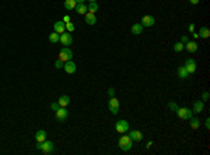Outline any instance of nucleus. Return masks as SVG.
<instances>
[{
    "instance_id": "nucleus-39",
    "label": "nucleus",
    "mask_w": 210,
    "mask_h": 155,
    "mask_svg": "<svg viewBox=\"0 0 210 155\" xmlns=\"http://www.w3.org/2000/svg\"><path fill=\"white\" fill-rule=\"evenodd\" d=\"M84 2H85V0H76V3H77V4H81V3H84Z\"/></svg>"
},
{
    "instance_id": "nucleus-36",
    "label": "nucleus",
    "mask_w": 210,
    "mask_h": 155,
    "mask_svg": "<svg viewBox=\"0 0 210 155\" xmlns=\"http://www.w3.org/2000/svg\"><path fill=\"white\" fill-rule=\"evenodd\" d=\"M63 23H70V17L69 16H65V17H63Z\"/></svg>"
},
{
    "instance_id": "nucleus-23",
    "label": "nucleus",
    "mask_w": 210,
    "mask_h": 155,
    "mask_svg": "<svg viewBox=\"0 0 210 155\" xmlns=\"http://www.w3.org/2000/svg\"><path fill=\"white\" fill-rule=\"evenodd\" d=\"M95 11H98V4H97V2H91V3L87 6V13L95 14Z\"/></svg>"
},
{
    "instance_id": "nucleus-34",
    "label": "nucleus",
    "mask_w": 210,
    "mask_h": 155,
    "mask_svg": "<svg viewBox=\"0 0 210 155\" xmlns=\"http://www.w3.org/2000/svg\"><path fill=\"white\" fill-rule=\"evenodd\" d=\"M204 126H206V129H207V130L210 129V119H209V117H207V119L204 120Z\"/></svg>"
},
{
    "instance_id": "nucleus-33",
    "label": "nucleus",
    "mask_w": 210,
    "mask_h": 155,
    "mask_svg": "<svg viewBox=\"0 0 210 155\" xmlns=\"http://www.w3.org/2000/svg\"><path fill=\"white\" fill-rule=\"evenodd\" d=\"M108 95L112 98V96L115 95V89H114V88H109V89H108Z\"/></svg>"
},
{
    "instance_id": "nucleus-29",
    "label": "nucleus",
    "mask_w": 210,
    "mask_h": 155,
    "mask_svg": "<svg viewBox=\"0 0 210 155\" xmlns=\"http://www.w3.org/2000/svg\"><path fill=\"white\" fill-rule=\"evenodd\" d=\"M63 64H65V62H62L60 59H58L55 62V67H56V69H63Z\"/></svg>"
},
{
    "instance_id": "nucleus-3",
    "label": "nucleus",
    "mask_w": 210,
    "mask_h": 155,
    "mask_svg": "<svg viewBox=\"0 0 210 155\" xmlns=\"http://www.w3.org/2000/svg\"><path fill=\"white\" fill-rule=\"evenodd\" d=\"M55 116H56V120H58V122L63 123L66 119H67L69 112H67V109H66V108H62V106H60L58 110H55Z\"/></svg>"
},
{
    "instance_id": "nucleus-25",
    "label": "nucleus",
    "mask_w": 210,
    "mask_h": 155,
    "mask_svg": "<svg viewBox=\"0 0 210 155\" xmlns=\"http://www.w3.org/2000/svg\"><path fill=\"white\" fill-rule=\"evenodd\" d=\"M76 0H65V9L66 10H74L76 7Z\"/></svg>"
},
{
    "instance_id": "nucleus-4",
    "label": "nucleus",
    "mask_w": 210,
    "mask_h": 155,
    "mask_svg": "<svg viewBox=\"0 0 210 155\" xmlns=\"http://www.w3.org/2000/svg\"><path fill=\"white\" fill-rule=\"evenodd\" d=\"M72 57H73V52L67 46H65V48H62V49H60V52H59V59L62 60V62L72 60Z\"/></svg>"
},
{
    "instance_id": "nucleus-1",
    "label": "nucleus",
    "mask_w": 210,
    "mask_h": 155,
    "mask_svg": "<svg viewBox=\"0 0 210 155\" xmlns=\"http://www.w3.org/2000/svg\"><path fill=\"white\" fill-rule=\"evenodd\" d=\"M118 144L122 151H129V150L133 147V140H132L129 135H122V137H119Z\"/></svg>"
},
{
    "instance_id": "nucleus-15",
    "label": "nucleus",
    "mask_w": 210,
    "mask_h": 155,
    "mask_svg": "<svg viewBox=\"0 0 210 155\" xmlns=\"http://www.w3.org/2000/svg\"><path fill=\"white\" fill-rule=\"evenodd\" d=\"M177 74H178V77H179V78H182V80H186L188 77L190 76L189 73H188V70L185 69V66H181L179 69L177 70Z\"/></svg>"
},
{
    "instance_id": "nucleus-7",
    "label": "nucleus",
    "mask_w": 210,
    "mask_h": 155,
    "mask_svg": "<svg viewBox=\"0 0 210 155\" xmlns=\"http://www.w3.org/2000/svg\"><path fill=\"white\" fill-rule=\"evenodd\" d=\"M53 150H55V144H53L52 141H43L41 142V151L43 152V154H52Z\"/></svg>"
},
{
    "instance_id": "nucleus-16",
    "label": "nucleus",
    "mask_w": 210,
    "mask_h": 155,
    "mask_svg": "<svg viewBox=\"0 0 210 155\" xmlns=\"http://www.w3.org/2000/svg\"><path fill=\"white\" fill-rule=\"evenodd\" d=\"M46 140V132L45 130H38L35 133V141L36 142H43Z\"/></svg>"
},
{
    "instance_id": "nucleus-5",
    "label": "nucleus",
    "mask_w": 210,
    "mask_h": 155,
    "mask_svg": "<svg viewBox=\"0 0 210 155\" xmlns=\"http://www.w3.org/2000/svg\"><path fill=\"white\" fill-rule=\"evenodd\" d=\"M108 109L112 115H118V112H119V101L118 99L112 96L108 102Z\"/></svg>"
},
{
    "instance_id": "nucleus-17",
    "label": "nucleus",
    "mask_w": 210,
    "mask_h": 155,
    "mask_svg": "<svg viewBox=\"0 0 210 155\" xmlns=\"http://www.w3.org/2000/svg\"><path fill=\"white\" fill-rule=\"evenodd\" d=\"M85 23L88 24V25H94L95 23H97V17H95V14L92 13H85Z\"/></svg>"
},
{
    "instance_id": "nucleus-37",
    "label": "nucleus",
    "mask_w": 210,
    "mask_h": 155,
    "mask_svg": "<svg viewBox=\"0 0 210 155\" xmlns=\"http://www.w3.org/2000/svg\"><path fill=\"white\" fill-rule=\"evenodd\" d=\"M188 30H189V32H193V31H195V25H193V24H190V25L188 27Z\"/></svg>"
},
{
    "instance_id": "nucleus-14",
    "label": "nucleus",
    "mask_w": 210,
    "mask_h": 155,
    "mask_svg": "<svg viewBox=\"0 0 210 155\" xmlns=\"http://www.w3.org/2000/svg\"><path fill=\"white\" fill-rule=\"evenodd\" d=\"M203 108H204V102H203V101H195V103H193V110H192V112H195V113H202V112H203Z\"/></svg>"
},
{
    "instance_id": "nucleus-22",
    "label": "nucleus",
    "mask_w": 210,
    "mask_h": 155,
    "mask_svg": "<svg viewBox=\"0 0 210 155\" xmlns=\"http://www.w3.org/2000/svg\"><path fill=\"white\" fill-rule=\"evenodd\" d=\"M74 10H76V13H77V14H85V13H87V6H85L84 3H81V4H76Z\"/></svg>"
},
{
    "instance_id": "nucleus-20",
    "label": "nucleus",
    "mask_w": 210,
    "mask_h": 155,
    "mask_svg": "<svg viewBox=\"0 0 210 155\" xmlns=\"http://www.w3.org/2000/svg\"><path fill=\"white\" fill-rule=\"evenodd\" d=\"M70 102V98L67 95H62L59 98V101H58V103H59V106H62V108H66V106L69 105Z\"/></svg>"
},
{
    "instance_id": "nucleus-40",
    "label": "nucleus",
    "mask_w": 210,
    "mask_h": 155,
    "mask_svg": "<svg viewBox=\"0 0 210 155\" xmlns=\"http://www.w3.org/2000/svg\"><path fill=\"white\" fill-rule=\"evenodd\" d=\"M88 2H90V3H91V2H97V0H88Z\"/></svg>"
},
{
    "instance_id": "nucleus-13",
    "label": "nucleus",
    "mask_w": 210,
    "mask_h": 155,
    "mask_svg": "<svg viewBox=\"0 0 210 155\" xmlns=\"http://www.w3.org/2000/svg\"><path fill=\"white\" fill-rule=\"evenodd\" d=\"M184 48L188 50V52L193 53V52H196V50H197V43L193 42V41H188V42L184 45Z\"/></svg>"
},
{
    "instance_id": "nucleus-28",
    "label": "nucleus",
    "mask_w": 210,
    "mask_h": 155,
    "mask_svg": "<svg viewBox=\"0 0 210 155\" xmlns=\"http://www.w3.org/2000/svg\"><path fill=\"white\" fill-rule=\"evenodd\" d=\"M174 50H175V52H181V50H184V43H182V42H177L174 45Z\"/></svg>"
},
{
    "instance_id": "nucleus-27",
    "label": "nucleus",
    "mask_w": 210,
    "mask_h": 155,
    "mask_svg": "<svg viewBox=\"0 0 210 155\" xmlns=\"http://www.w3.org/2000/svg\"><path fill=\"white\" fill-rule=\"evenodd\" d=\"M65 27H66V31H67V32H73V31L76 30L73 23H65Z\"/></svg>"
},
{
    "instance_id": "nucleus-38",
    "label": "nucleus",
    "mask_w": 210,
    "mask_h": 155,
    "mask_svg": "<svg viewBox=\"0 0 210 155\" xmlns=\"http://www.w3.org/2000/svg\"><path fill=\"white\" fill-rule=\"evenodd\" d=\"M189 3L190 4H197L199 3V0H189Z\"/></svg>"
},
{
    "instance_id": "nucleus-10",
    "label": "nucleus",
    "mask_w": 210,
    "mask_h": 155,
    "mask_svg": "<svg viewBox=\"0 0 210 155\" xmlns=\"http://www.w3.org/2000/svg\"><path fill=\"white\" fill-rule=\"evenodd\" d=\"M185 69L188 70L189 74L196 71V62H195V59H190V57L186 59V62H185Z\"/></svg>"
},
{
    "instance_id": "nucleus-9",
    "label": "nucleus",
    "mask_w": 210,
    "mask_h": 155,
    "mask_svg": "<svg viewBox=\"0 0 210 155\" xmlns=\"http://www.w3.org/2000/svg\"><path fill=\"white\" fill-rule=\"evenodd\" d=\"M76 63L72 62V60H67V62H65V64H63V70H65L67 74H73V73H76Z\"/></svg>"
},
{
    "instance_id": "nucleus-21",
    "label": "nucleus",
    "mask_w": 210,
    "mask_h": 155,
    "mask_svg": "<svg viewBox=\"0 0 210 155\" xmlns=\"http://www.w3.org/2000/svg\"><path fill=\"white\" fill-rule=\"evenodd\" d=\"M189 124H190V129L192 130H197L200 127V120L196 119V117H190L189 119Z\"/></svg>"
},
{
    "instance_id": "nucleus-35",
    "label": "nucleus",
    "mask_w": 210,
    "mask_h": 155,
    "mask_svg": "<svg viewBox=\"0 0 210 155\" xmlns=\"http://www.w3.org/2000/svg\"><path fill=\"white\" fill-rule=\"evenodd\" d=\"M188 41H189V39H188V36H186V35H184L182 38H181V42H182V43H186Z\"/></svg>"
},
{
    "instance_id": "nucleus-18",
    "label": "nucleus",
    "mask_w": 210,
    "mask_h": 155,
    "mask_svg": "<svg viewBox=\"0 0 210 155\" xmlns=\"http://www.w3.org/2000/svg\"><path fill=\"white\" fill-rule=\"evenodd\" d=\"M133 141H140L141 139H143V134H141V132H139V130H133V132H130V135H129Z\"/></svg>"
},
{
    "instance_id": "nucleus-31",
    "label": "nucleus",
    "mask_w": 210,
    "mask_h": 155,
    "mask_svg": "<svg viewBox=\"0 0 210 155\" xmlns=\"http://www.w3.org/2000/svg\"><path fill=\"white\" fill-rule=\"evenodd\" d=\"M168 108H170L171 110H174V112H175V110L178 109V106H177V103H175V102H170V103H168Z\"/></svg>"
},
{
    "instance_id": "nucleus-12",
    "label": "nucleus",
    "mask_w": 210,
    "mask_h": 155,
    "mask_svg": "<svg viewBox=\"0 0 210 155\" xmlns=\"http://www.w3.org/2000/svg\"><path fill=\"white\" fill-rule=\"evenodd\" d=\"M53 30H55V32H58V34H63L66 31L65 23H63V21H56V23L53 24Z\"/></svg>"
},
{
    "instance_id": "nucleus-32",
    "label": "nucleus",
    "mask_w": 210,
    "mask_h": 155,
    "mask_svg": "<svg viewBox=\"0 0 210 155\" xmlns=\"http://www.w3.org/2000/svg\"><path fill=\"white\" fill-rule=\"evenodd\" d=\"M51 108H52V110L55 112V110H58V109L60 108V106H59V103L58 102H53V103H51Z\"/></svg>"
},
{
    "instance_id": "nucleus-2",
    "label": "nucleus",
    "mask_w": 210,
    "mask_h": 155,
    "mask_svg": "<svg viewBox=\"0 0 210 155\" xmlns=\"http://www.w3.org/2000/svg\"><path fill=\"white\" fill-rule=\"evenodd\" d=\"M175 112H177L178 117L182 120H189L190 117H193V112L189 108H178Z\"/></svg>"
},
{
    "instance_id": "nucleus-11",
    "label": "nucleus",
    "mask_w": 210,
    "mask_h": 155,
    "mask_svg": "<svg viewBox=\"0 0 210 155\" xmlns=\"http://www.w3.org/2000/svg\"><path fill=\"white\" fill-rule=\"evenodd\" d=\"M141 25L143 27H153L156 24V17L153 16H144L141 18Z\"/></svg>"
},
{
    "instance_id": "nucleus-8",
    "label": "nucleus",
    "mask_w": 210,
    "mask_h": 155,
    "mask_svg": "<svg viewBox=\"0 0 210 155\" xmlns=\"http://www.w3.org/2000/svg\"><path fill=\"white\" fill-rule=\"evenodd\" d=\"M59 42L62 43V45H65V46H69V45H72V42H73V38H72V35H70L69 32H63V34H60V36H59Z\"/></svg>"
},
{
    "instance_id": "nucleus-30",
    "label": "nucleus",
    "mask_w": 210,
    "mask_h": 155,
    "mask_svg": "<svg viewBox=\"0 0 210 155\" xmlns=\"http://www.w3.org/2000/svg\"><path fill=\"white\" fill-rule=\"evenodd\" d=\"M209 92H207V91H204L203 94H202V101H203V102H207V101H209Z\"/></svg>"
},
{
    "instance_id": "nucleus-26",
    "label": "nucleus",
    "mask_w": 210,
    "mask_h": 155,
    "mask_svg": "<svg viewBox=\"0 0 210 155\" xmlns=\"http://www.w3.org/2000/svg\"><path fill=\"white\" fill-rule=\"evenodd\" d=\"M59 36H60V34H58V32H55V31H53L52 34H49V42L51 43L59 42Z\"/></svg>"
},
{
    "instance_id": "nucleus-19",
    "label": "nucleus",
    "mask_w": 210,
    "mask_h": 155,
    "mask_svg": "<svg viewBox=\"0 0 210 155\" xmlns=\"http://www.w3.org/2000/svg\"><path fill=\"white\" fill-rule=\"evenodd\" d=\"M197 35H199L200 38H204V39H207V38L210 36V30L207 28V27H202V28L199 30V34H197Z\"/></svg>"
},
{
    "instance_id": "nucleus-24",
    "label": "nucleus",
    "mask_w": 210,
    "mask_h": 155,
    "mask_svg": "<svg viewBox=\"0 0 210 155\" xmlns=\"http://www.w3.org/2000/svg\"><path fill=\"white\" fill-rule=\"evenodd\" d=\"M143 28H144V27L141 25V24H135V25H132V34L139 35V34L143 32Z\"/></svg>"
},
{
    "instance_id": "nucleus-6",
    "label": "nucleus",
    "mask_w": 210,
    "mask_h": 155,
    "mask_svg": "<svg viewBox=\"0 0 210 155\" xmlns=\"http://www.w3.org/2000/svg\"><path fill=\"white\" fill-rule=\"evenodd\" d=\"M115 130L118 133H121V134H125L129 130V123L126 122V120H118V122L115 123Z\"/></svg>"
}]
</instances>
